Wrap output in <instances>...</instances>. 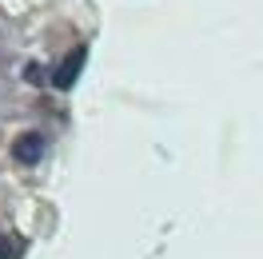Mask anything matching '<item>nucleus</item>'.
<instances>
[{
	"label": "nucleus",
	"mask_w": 263,
	"mask_h": 259,
	"mask_svg": "<svg viewBox=\"0 0 263 259\" xmlns=\"http://www.w3.org/2000/svg\"><path fill=\"white\" fill-rule=\"evenodd\" d=\"M44 147H48V140H44L40 132H24V136H20L16 144H12V156H16L20 163H40Z\"/></svg>",
	"instance_id": "f257e3e1"
},
{
	"label": "nucleus",
	"mask_w": 263,
	"mask_h": 259,
	"mask_svg": "<svg viewBox=\"0 0 263 259\" xmlns=\"http://www.w3.org/2000/svg\"><path fill=\"white\" fill-rule=\"evenodd\" d=\"M84 56H88V48H72V56H68L64 64H60V72H56V88H72L76 84V72L84 68Z\"/></svg>",
	"instance_id": "f03ea898"
},
{
	"label": "nucleus",
	"mask_w": 263,
	"mask_h": 259,
	"mask_svg": "<svg viewBox=\"0 0 263 259\" xmlns=\"http://www.w3.org/2000/svg\"><path fill=\"white\" fill-rule=\"evenodd\" d=\"M0 259H20V247L8 235H0Z\"/></svg>",
	"instance_id": "7ed1b4c3"
}]
</instances>
